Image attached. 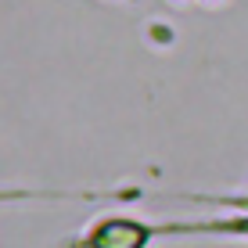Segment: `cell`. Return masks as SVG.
I'll return each mask as SVG.
<instances>
[{"instance_id":"6da1fadb","label":"cell","mask_w":248,"mask_h":248,"mask_svg":"<svg viewBox=\"0 0 248 248\" xmlns=\"http://www.w3.org/2000/svg\"><path fill=\"white\" fill-rule=\"evenodd\" d=\"M158 237V223L137 216H101L68 248H148Z\"/></svg>"},{"instance_id":"7a4b0ae2","label":"cell","mask_w":248,"mask_h":248,"mask_svg":"<svg viewBox=\"0 0 248 248\" xmlns=\"http://www.w3.org/2000/svg\"><path fill=\"white\" fill-rule=\"evenodd\" d=\"M140 198L137 187H105V191H22V187H4L0 205L7 202H133Z\"/></svg>"}]
</instances>
